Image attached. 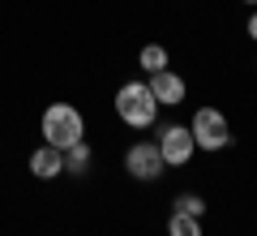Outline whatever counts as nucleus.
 Returning <instances> with one entry per match:
<instances>
[{
	"label": "nucleus",
	"instance_id": "obj_1",
	"mask_svg": "<svg viewBox=\"0 0 257 236\" xmlns=\"http://www.w3.org/2000/svg\"><path fill=\"white\" fill-rule=\"evenodd\" d=\"M86 137V116L73 103H47L43 108V142L56 150H69L73 142Z\"/></svg>",
	"mask_w": 257,
	"mask_h": 236
},
{
	"label": "nucleus",
	"instance_id": "obj_2",
	"mask_svg": "<svg viewBox=\"0 0 257 236\" xmlns=\"http://www.w3.org/2000/svg\"><path fill=\"white\" fill-rule=\"evenodd\" d=\"M116 116L124 120L128 129H150L159 120V103L150 95L146 82H124L116 91Z\"/></svg>",
	"mask_w": 257,
	"mask_h": 236
},
{
	"label": "nucleus",
	"instance_id": "obj_3",
	"mask_svg": "<svg viewBox=\"0 0 257 236\" xmlns=\"http://www.w3.org/2000/svg\"><path fill=\"white\" fill-rule=\"evenodd\" d=\"M189 133L197 142V150H210V154L231 146V125H227V116L219 108H197L193 120H189Z\"/></svg>",
	"mask_w": 257,
	"mask_h": 236
},
{
	"label": "nucleus",
	"instance_id": "obj_4",
	"mask_svg": "<svg viewBox=\"0 0 257 236\" xmlns=\"http://www.w3.org/2000/svg\"><path fill=\"white\" fill-rule=\"evenodd\" d=\"M124 172L133 181H159L167 172V164H163V154H159L155 142H133L124 150Z\"/></svg>",
	"mask_w": 257,
	"mask_h": 236
},
{
	"label": "nucleus",
	"instance_id": "obj_5",
	"mask_svg": "<svg viewBox=\"0 0 257 236\" xmlns=\"http://www.w3.org/2000/svg\"><path fill=\"white\" fill-rule=\"evenodd\" d=\"M159 154H163V164L167 168H184L197 154V142H193V133H189V125H167L163 133H159Z\"/></svg>",
	"mask_w": 257,
	"mask_h": 236
},
{
	"label": "nucleus",
	"instance_id": "obj_6",
	"mask_svg": "<svg viewBox=\"0 0 257 236\" xmlns=\"http://www.w3.org/2000/svg\"><path fill=\"white\" fill-rule=\"evenodd\" d=\"M146 86H150V95H155L159 108H180L184 95H189V82H184L176 69H159V73H150Z\"/></svg>",
	"mask_w": 257,
	"mask_h": 236
},
{
	"label": "nucleus",
	"instance_id": "obj_7",
	"mask_svg": "<svg viewBox=\"0 0 257 236\" xmlns=\"http://www.w3.org/2000/svg\"><path fill=\"white\" fill-rule=\"evenodd\" d=\"M30 172L39 176V181H56V176L64 172V150H56V146H39L35 154H30Z\"/></svg>",
	"mask_w": 257,
	"mask_h": 236
},
{
	"label": "nucleus",
	"instance_id": "obj_8",
	"mask_svg": "<svg viewBox=\"0 0 257 236\" xmlns=\"http://www.w3.org/2000/svg\"><path fill=\"white\" fill-rule=\"evenodd\" d=\"M90 164H94V150H90V142H73L69 150H64V172H73V176H86L90 172Z\"/></svg>",
	"mask_w": 257,
	"mask_h": 236
},
{
	"label": "nucleus",
	"instance_id": "obj_9",
	"mask_svg": "<svg viewBox=\"0 0 257 236\" xmlns=\"http://www.w3.org/2000/svg\"><path fill=\"white\" fill-rule=\"evenodd\" d=\"M138 64H142L146 73H159V69H167V47H163V43H146V47L138 52Z\"/></svg>",
	"mask_w": 257,
	"mask_h": 236
},
{
	"label": "nucleus",
	"instance_id": "obj_10",
	"mask_svg": "<svg viewBox=\"0 0 257 236\" xmlns=\"http://www.w3.org/2000/svg\"><path fill=\"white\" fill-rule=\"evenodd\" d=\"M167 236H202V219L172 210V219H167Z\"/></svg>",
	"mask_w": 257,
	"mask_h": 236
},
{
	"label": "nucleus",
	"instance_id": "obj_11",
	"mask_svg": "<svg viewBox=\"0 0 257 236\" xmlns=\"http://www.w3.org/2000/svg\"><path fill=\"white\" fill-rule=\"evenodd\" d=\"M176 210H180V215L202 219L206 215V202H202V193H180V198H176Z\"/></svg>",
	"mask_w": 257,
	"mask_h": 236
},
{
	"label": "nucleus",
	"instance_id": "obj_12",
	"mask_svg": "<svg viewBox=\"0 0 257 236\" xmlns=\"http://www.w3.org/2000/svg\"><path fill=\"white\" fill-rule=\"evenodd\" d=\"M244 35L257 43V9H248V26H244Z\"/></svg>",
	"mask_w": 257,
	"mask_h": 236
},
{
	"label": "nucleus",
	"instance_id": "obj_13",
	"mask_svg": "<svg viewBox=\"0 0 257 236\" xmlns=\"http://www.w3.org/2000/svg\"><path fill=\"white\" fill-rule=\"evenodd\" d=\"M244 5H248V9H257V0H244Z\"/></svg>",
	"mask_w": 257,
	"mask_h": 236
}]
</instances>
